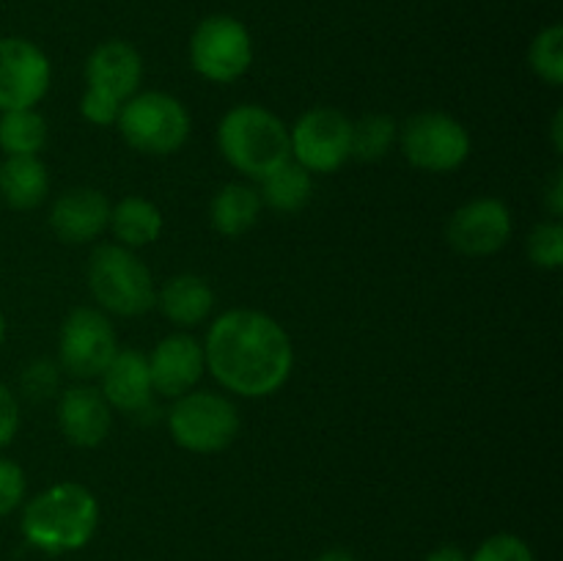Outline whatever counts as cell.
I'll use <instances>...</instances> for the list:
<instances>
[{
	"mask_svg": "<svg viewBox=\"0 0 563 561\" xmlns=\"http://www.w3.org/2000/svg\"><path fill=\"white\" fill-rule=\"evenodd\" d=\"M25 471L14 460L0 457V517L11 515L25 501Z\"/></svg>",
	"mask_w": 563,
	"mask_h": 561,
	"instance_id": "28",
	"label": "cell"
},
{
	"mask_svg": "<svg viewBox=\"0 0 563 561\" xmlns=\"http://www.w3.org/2000/svg\"><path fill=\"white\" fill-rule=\"evenodd\" d=\"M47 143V121L36 108L5 110L0 116V148L9 157H25L38 154Z\"/></svg>",
	"mask_w": 563,
	"mask_h": 561,
	"instance_id": "23",
	"label": "cell"
},
{
	"mask_svg": "<svg viewBox=\"0 0 563 561\" xmlns=\"http://www.w3.org/2000/svg\"><path fill=\"white\" fill-rule=\"evenodd\" d=\"M115 127L132 148L165 157L179 152L190 138V113L170 94L143 91L126 99Z\"/></svg>",
	"mask_w": 563,
	"mask_h": 561,
	"instance_id": "5",
	"label": "cell"
},
{
	"mask_svg": "<svg viewBox=\"0 0 563 561\" xmlns=\"http://www.w3.org/2000/svg\"><path fill=\"white\" fill-rule=\"evenodd\" d=\"M190 64L209 82H234L245 75L253 64V38L245 22L231 14L198 22L190 36Z\"/></svg>",
	"mask_w": 563,
	"mask_h": 561,
	"instance_id": "8",
	"label": "cell"
},
{
	"mask_svg": "<svg viewBox=\"0 0 563 561\" xmlns=\"http://www.w3.org/2000/svg\"><path fill=\"white\" fill-rule=\"evenodd\" d=\"M16 429H20V405L9 385L0 383V449L14 440Z\"/></svg>",
	"mask_w": 563,
	"mask_h": 561,
	"instance_id": "31",
	"label": "cell"
},
{
	"mask_svg": "<svg viewBox=\"0 0 563 561\" xmlns=\"http://www.w3.org/2000/svg\"><path fill=\"white\" fill-rule=\"evenodd\" d=\"M22 537L47 556L82 550L99 528V501L77 482H60L42 490L22 512Z\"/></svg>",
	"mask_w": 563,
	"mask_h": 561,
	"instance_id": "2",
	"label": "cell"
},
{
	"mask_svg": "<svg viewBox=\"0 0 563 561\" xmlns=\"http://www.w3.org/2000/svg\"><path fill=\"white\" fill-rule=\"evenodd\" d=\"M154 308H159L168 322L179 324V328H192V324L209 319L214 308V292L201 275L181 273L165 280L163 289H157Z\"/></svg>",
	"mask_w": 563,
	"mask_h": 561,
	"instance_id": "18",
	"label": "cell"
},
{
	"mask_svg": "<svg viewBox=\"0 0 563 561\" xmlns=\"http://www.w3.org/2000/svg\"><path fill=\"white\" fill-rule=\"evenodd\" d=\"M317 561H357L355 556L350 553V550H344V548H333V550H324L322 556H319Z\"/></svg>",
	"mask_w": 563,
	"mask_h": 561,
	"instance_id": "34",
	"label": "cell"
},
{
	"mask_svg": "<svg viewBox=\"0 0 563 561\" xmlns=\"http://www.w3.org/2000/svg\"><path fill=\"white\" fill-rule=\"evenodd\" d=\"M99 377H102V388L99 391L108 399L110 410L141 416V413L154 407V396L157 394H154L148 361L143 352L119 350Z\"/></svg>",
	"mask_w": 563,
	"mask_h": 561,
	"instance_id": "17",
	"label": "cell"
},
{
	"mask_svg": "<svg viewBox=\"0 0 563 561\" xmlns=\"http://www.w3.org/2000/svg\"><path fill=\"white\" fill-rule=\"evenodd\" d=\"M88 286L104 311L141 317L157 300L152 270L124 245H99L88 262Z\"/></svg>",
	"mask_w": 563,
	"mask_h": 561,
	"instance_id": "4",
	"label": "cell"
},
{
	"mask_svg": "<svg viewBox=\"0 0 563 561\" xmlns=\"http://www.w3.org/2000/svg\"><path fill=\"white\" fill-rule=\"evenodd\" d=\"M170 438L192 454H218L234 443L240 413L234 402L212 391H187L168 410Z\"/></svg>",
	"mask_w": 563,
	"mask_h": 561,
	"instance_id": "6",
	"label": "cell"
},
{
	"mask_svg": "<svg viewBox=\"0 0 563 561\" xmlns=\"http://www.w3.org/2000/svg\"><path fill=\"white\" fill-rule=\"evenodd\" d=\"M563 110L553 116V143H555V152H563V138H561V130H563Z\"/></svg>",
	"mask_w": 563,
	"mask_h": 561,
	"instance_id": "35",
	"label": "cell"
},
{
	"mask_svg": "<svg viewBox=\"0 0 563 561\" xmlns=\"http://www.w3.org/2000/svg\"><path fill=\"white\" fill-rule=\"evenodd\" d=\"M53 80L42 47L20 36L0 38V110L36 108Z\"/></svg>",
	"mask_w": 563,
	"mask_h": 561,
	"instance_id": "11",
	"label": "cell"
},
{
	"mask_svg": "<svg viewBox=\"0 0 563 561\" xmlns=\"http://www.w3.org/2000/svg\"><path fill=\"white\" fill-rule=\"evenodd\" d=\"M218 146L231 168L256 182L291 160L289 127L262 105L231 108L220 119Z\"/></svg>",
	"mask_w": 563,
	"mask_h": 561,
	"instance_id": "3",
	"label": "cell"
},
{
	"mask_svg": "<svg viewBox=\"0 0 563 561\" xmlns=\"http://www.w3.org/2000/svg\"><path fill=\"white\" fill-rule=\"evenodd\" d=\"M110 223V201L93 187L66 190L49 209V229L60 242L86 245L93 242Z\"/></svg>",
	"mask_w": 563,
	"mask_h": 561,
	"instance_id": "16",
	"label": "cell"
},
{
	"mask_svg": "<svg viewBox=\"0 0 563 561\" xmlns=\"http://www.w3.org/2000/svg\"><path fill=\"white\" fill-rule=\"evenodd\" d=\"M121 108H124V105L113 102V99L99 97V94H93V91H86L80 99L82 119L91 121V124H99V127L115 124V121H119Z\"/></svg>",
	"mask_w": 563,
	"mask_h": 561,
	"instance_id": "30",
	"label": "cell"
},
{
	"mask_svg": "<svg viewBox=\"0 0 563 561\" xmlns=\"http://www.w3.org/2000/svg\"><path fill=\"white\" fill-rule=\"evenodd\" d=\"M262 207L264 204L256 187L245 185V182H229L212 198L209 218L223 237H242L258 223Z\"/></svg>",
	"mask_w": 563,
	"mask_h": 561,
	"instance_id": "20",
	"label": "cell"
},
{
	"mask_svg": "<svg viewBox=\"0 0 563 561\" xmlns=\"http://www.w3.org/2000/svg\"><path fill=\"white\" fill-rule=\"evenodd\" d=\"M423 561H467V553L456 544H440V548L429 550Z\"/></svg>",
	"mask_w": 563,
	"mask_h": 561,
	"instance_id": "33",
	"label": "cell"
},
{
	"mask_svg": "<svg viewBox=\"0 0 563 561\" xmlns=\"http://www.w3.org/2000/svg\"><path fill=\"white\" fill-rule=\"evenodd\" d=\"M58 388V366L53 361H33L22 372V391L31 399H49Z\"/></svg>",
	"mask_w": 563,
	"mask_h": 561,
	"instance_id": "29",
	"label": "cell"
},
{
	"mask_svg": "<svg viewBox=\"0 0 563 561\" xmlns=\"http://www.w3.org/2000/svg\"><path fill=\"white\" fill-rule=\"evenodd\" d=\"M313 193V179L302 165H297L295 160L284 163L280 168H275L273 174H267L262 179V204H267L275 212H300L308 201H311Z\"/></svg>",
	"mask_w": 563,
	"mask_h": 561,
	"instance_id": "22",
	"label": "cell"
},
{
	"mask_svg": "<svg viewBox=\"0 0 563 561\" xmlns=\"http://www.w3.org/2000/svg\"><path fill=\"white\" fill-rule=\"evenodd\" d=\"M289 146L291 160L308 174H335L350 160V116L328 105L306 110L289 130Z\"/></svg>",
	"mask_w": 563,
	"mask_h": 561,
	"instance_id": "9",
	"label": "cell"
},
{
	"mask_svg": "<svg viewBox=\"0 0 563 561\" xmlns=\"http://www.w3.org/2000/svg\"><path fill=\"white\" fill-rule=\"evenodd\" d=\"M143 80V58L124 38H110L93 47L86 61V91L99 94L104 99L124 105L135 97Z\"/></svg>",
	"mask_w": 563,
	"mask_h": 561,
	"instance_id": "14",
	"label": "cell"
},
{
	"mask_svg": "<svg viewBox=\"0 0 563 561\" xmlns=\"http://www.w3.org/2000/svg\"><path fill=\"white\" fill-rule=\"evenodd\" d=\"M515 220L500 198H473L449 220V242L465 256H493L511 240Z\"/></svg>",
	"mask_w": 563,
	"mask_h": 561,
	"instance_id": "12",
	"label": "cell"
},
{
	"mask_svg": "<svg viewBox=\"0 0 563 561\" xmlns=\"http://www.w3.org/2000/svg\"><path fill=\"white\" fill-rule=\"evenodd\" d=\"M528 258L542 270L563 267V226L559 220H544L528 234Z\"/></svg>",
	"mask_w": 563,
	"mask_h": 561,
	"instance_id": "26",
	"label": "cell"
},
{
	"mask_svg": "<svg viewBox=\"0 0 563 561\" xmlns=\"http://www.w3.org/2000/svg\"><path fill=\"white\" fill-rule=\"evenodd\" d=\"M207 372L225 391L264 399L280 391L295 366L291 339L278 319L253 308L220 314L203 341Z\"/></svg>",
	"mask_w": 563,
	"mask_h": 561,
	"instance_id": "1",
	"label": "cell"
},
{
	"mask_svg": "<svg viewBox=\"0 0 563 561\" xmlns=\"http://www.w3.org/2000/svg\"><path fill=\"white\" fill-rule=\"evenodd\" d=\"M544 207H548L550 218L559 220L563 215V170L559 168L548 182V190H544Z\"/></svg>",
	"mask_w": 563,
	"mask_h": 561,
	"instance_id": "32",
	"label": "cell"
},
{
	"mask_svg": "<svg viewBox=\"0 0 563 561\" xmlns=\"http://www.w3.org/2000/svg\"><path fill=\"white\" fill-rule=\"evenodd\" d=\"M528 64H531L533 75L544 80L548 86L559 88L563 82V28L555 25L544 28L537 33L528 50Z\"/></svg>",
	"mask_w": 563,
	"mask_h": 561,
	"instance_id": "25",
	"label": "cell"
},
{
	"mask_svg": "<svg viewBox=\"0 0 563 561\" xmlns=\"http://www.w3.org/2000/svg\"><path fill=\"white\" fill-rule=\"evenodd\" d=\"M108 226L113 229L119 245L143 248L157 242L163 234V212L148 198L126 196L115 207H110Z\"/></svg>",
	"mask_w": 563,
	"mask_h": 561,
	"instance_id": "21",
	"label": "cell"
},
{
	"mask_svg": "<svg viewBox=\"0 0 563 561\" xmlns=\"http://www.w3.org/2000/svg\"><path fill=\"white\" fill-rule=\"evenodd\" d=\"M146 361L154 394L174 396V399L196 388L198 380L207 372L203 344L190 333H170L159 339Z\"/></svg>",
	"mask_w": 563,
	"mask_h": 561,
	"instance_id": "13",
	"label": "cell"
},
{
	"mask_svg": "<svg viewBox=\"0 0 563 561\" xmlns=\"http://www.w3.org/2000/svg\"><path fill=\"white\" fill-rule=\"evenodd\" d=\"M467 561H537L533 550L528 548L526 539L517 534H495L484 539L476 548V553L467 556Z\"/></svg>",
	"mask_w": 563,
	"mask_h": 561,
	"instance_id": "27",
	"label": "cell"
},
{
	"mask_svg": "<svg viewBox=\"0 0 563 561\" xmlns=\"http://www.w3.org/2000/svg\"><path fill=\"white\" fill-rule=\"evenodd\" d=\"M396 141H399V124H396L394 116L368 113L363 119L352 121L350 157L374 163V160L385 157Z\"/></svg>",
	"mask_w": 563,
	"mask_h": 561,
	"instance_id": "24",
	"label": "cell"
},
{
	"mask_svg": "<svg viewBox=\"0 0 563 561\" xmlns=\"http://www.w3.org/2000/svg\"><path fill=\"white\" fill-rule=\"evenodd\" d=\"M3 339H5V319L3 314H0V344H3Z\"/></svg>",
	"mask_w": 563,
	"mask_h": 561,
	"instance_id": "36",
	"label": "cell"
},
{
	"mask_svg": "<svg viewBox=\"0 0 563 561\" xmlns=\"http://www.w3.org/2000/svg\"><path fill=\"white\" fill-rule=\"evenodd\" d=\"M119 352V339L99 308L80 306L64 319L58 336V355L60 366L71 374V377L91 380L108 369L113 355Z\"/></svg>",
	"mask_w": 563,
	"mask_h": 561,
	"instance_id": "10",
	"label": "cell"
},
{
	"mask_svg": "<svg viewBox=\"0 0 563 561\" xmlns=\"http://www.w3.org/2000/svg\"><path fill=\"white\" fill-rule=\"evenodd\" d=\"M113 424V410L102 391L80 383L64 391L58 402V427L71 446L93 449L102 443Z\"/></svg>",
	"mask_w": 563,
	"mask_h": 561,
	"instance_id": "15",
	"label": "cell"
},
{
	"mask_svg": "<svg viewBox=\"0 0 563 561\" xmlns=\"http://www.w3.org/2000/svg\"><path fill=\"white\" fill-rule=\"evenodd\" d=\"M49 174L38 154L9 157L0 165V196L11 209H33L47 198Z\"/></svg>",
	"mask_w": 563,
	"mask_h": 561,
	"instance_id": "19",
	"label": "cell"
},
{
	"mask_svg": "<svg viewBox=\"0 0 563 561\" xmlns=\"http://www.w3.org/2000/svg\"><path fill=\"white\" fill-rule=\"evenodd\" d=\"M471 132L460 119L423 110L399 127V148L410 165L429 174H451L471 157Z\"/></svg>",
	"mask_w": 563,
	"mask_h": 561,
	"instance_id": "7",
	"label": "cell"
}]
</instances>
